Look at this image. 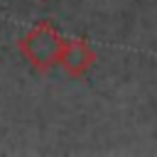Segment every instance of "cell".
Returning <instances> with one entry per match:
<instances>
[{
    "label": "cell",
    "mask_w": 157,
    "mask_h": 157,
    "mask_svg": "<svg viewBox=\"0 0 157 157\" xmlns=\"http://www.w3.org/2000/svg\"><path fill=\"white\" fill-rule=\"evenodd\" d=\"M17 49L29 61V66L34 71L47 74L54 66H59V56H61V49H64V37L52 22H39L17 42Z\"/></svg>",
    "instance_id": "cell-1"
},
{
    "label": "cell",
    "mask_w": 157,
    "mask_h": 157,
    "mask_svg": "<svg viewBox=\"0 0 157 157\" xmlns=\"http://www.w3.org/2000/svg\"><path fill=\"white\" fill-rule=\"evenodd\" d=\"M96 64V49L86 42V39H64V49H61V56H59V66L74 76V78H81L86 76Z\"/></svg>",
    "instance_id": "cell-2"
}]
</instances>
